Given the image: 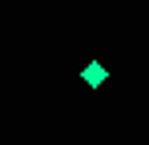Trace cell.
Masks as SVG:
<instances>
[{"mask_svg": "<svg viewBox=\"0 0 149 145\" xmlns=\"http://www.w3.org/2000/svg\"><path fill=\"white\" fill-rule=\"evenodd\" d=\"M85 85H93V89L105 85V65H97V61H93V65H85Z\"/></svg>", "mask_w": 149, "mask_h": 145, "instance_id": "cell-1", "label": "cell"}]
</instances>
